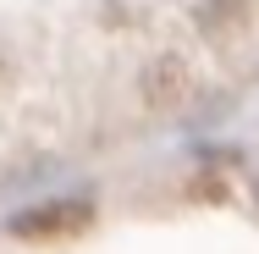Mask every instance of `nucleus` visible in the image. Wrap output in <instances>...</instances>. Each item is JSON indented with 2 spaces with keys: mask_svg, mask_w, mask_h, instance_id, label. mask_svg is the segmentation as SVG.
Instances as JSON below:
<instances>
[{
  "mask_svg": "<svg viewBox=\"0 0 259 254\" xmlns=\"http://www.w3.org/2000/svg\"><path fill=\"white\" fill-rule=\"evenodd\" d=\"M89 221H94V199H45V204H28V210H17L11 221H6V232L11 238H22V243H55V238H77V232H89Z\"/></svg>",
  "mask_w": 259,
  "mask_h": 254,
  "instance_id": "nucleus-1",
  "label": "nucleus"
}]
</instances>
